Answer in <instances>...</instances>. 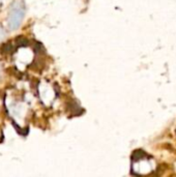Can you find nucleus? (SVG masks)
Listing matches in <instances>:
<instances>
[{
  "label": "nucleus",
  "instance_id": "f257e3e1",
  "mask_svg": "<svg viewBox=\"0 0 176 177\" xmlns=\"http://www.w3.org/2000/svg\"><path fill=\"white\" fill-rule=\"evenodd\" d=\"M23 16H24V9H21L20 6H16L11 13L9 19V26L11 29H16L20 26L22 22Z\"/></svg>",
  "mask_w": 176,
  "mask_h": 177
},
{
  "label": "nucleus",
  "instance_id": "f03ea898",
  "mask_svg": "<svg viewBox=\"0 0 176 177\" xmlns=\"http://www.w3.org/2000/svg\"><path fill=\"white\" fill-rule=\"evenodd\" d=\"M29 42L26 40L25 37L23 36H18L16 38V46L17 47H27L28 46Z\"/></svg>",
  "mask_w": 176,
  "mask_h": 177
}]
</instances>
